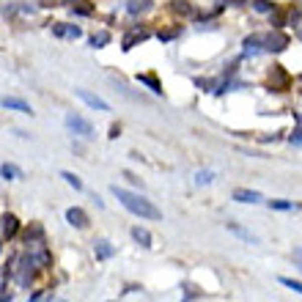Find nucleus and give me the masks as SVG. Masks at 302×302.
Listing matches in <instances>:
<instances>
[{
  "label": "nucleus",
  "mask_w": 302,
  "mask_h": 302,
  "mask_svg": "<svg viewBox=\"0 0 302 302\" xmlns=\"http://www.w3.org/2000/svg\"><path fill=\"white\" fill-rule=\"evenodd\" d=\"M50 302H63V299H50Z\"/></svg>",
  "instance_id": "nucleus-16"
},
{
  "label": "nucleus",
  "mask_w": 302,
  "mask_h": 302,
  "mask_svg": "<svg viewBox=\"0 0 302 302\" xmlns=\"http://www.w3.org/2000/svg\"><path fill=\"white\" fill-rule=\"evenodd\" d=\"M132 239H135L137 245H143V247H151V234H148L146 228H140V225L132 228Z\"/></svg>",
  "instance_id": "nucleus-7"
},
{
  "label": "nucleus",
  "mask_w": 302,
  "mask_h": 302,
  "mask_svg": "<svg viewBox=\"0 0 302 302\" xmlns=\"http://www.w3.org/2000/svg\"><path fill=\"white\" fill-rule=\"evenodd\" d=\"M110 193H113L115 198L124 203V209H129L132 214H137V217H143V220H162V212H160V209H157L148 198H143V195L129 193V190L118 187V184H113V187H110Z\"/></svg>",
  "instance_id": "nucleus-1"
},
{
  "label": "nucleus",
  "mask_w": 302,
  "mask_h": 302,
  "mask_svg": "<svg viewBox=\"0 0 302 302\" xmlns=\"http://www.w3.org/2000/svg\"><path fill=\"white\" fill-rule=\"evenodd\" d=\"M280 283H283L286 288H291V291L302 294V283H299V280H294V277H280Z\"/></svg>",
  "instance_id": "nucleus-12"
},
{
  "label": "nucleus",
  "mask_w": 302,
  "mask_h": 302,
  "mask_svg": "<svg viewBox=\"0 0 302 302\" xmlns=\"http://www.w3.org/2000/svg\"><path fill=\"white\" fill-rule=\"evenodd\" d=\"M61 176H63V179H66V184H72V187H74V190H83V182H80V179H77V176H74V173H72V171H63V173H61Z\"/></svg>",
  "instance_id": "nucleus-11"
},
{
  "label": "nucleus",
  "mask_w": 302,
  "mask_h": 302,
  "mask_svg": "<svg viewBox=\"0 0 302 302\" xmlns=\"http://www.w3.org/2000/svg\"><path fill=\"white\" fill-rule=\"evenodd\" d=\"M228 231H231V234H236L239 239H245V242H258L253 234H247V231H245V228H239L236 223H228Z\"/></svg>",
  "instance_id": "nucleus-8"
},
{
  "label": "nucleus",
  "mask_w": 302,
  "mask_h": 302,
  "mask_svg": "<svg viewBox=\"0 0 302 302\" xmlns=\"http://www.w3.org/2000/svg\"><path fill=\"white\" fill-rule=\"evenodd\" d=\"M14 176H20V171L14 165H3V179H14Z\"/></svg>",
  "instance_id": "nucleus-14"
},
{
  "label": "nucleus",
  "mask_w": 302,
  "mask_h": 302,
  "mask_svg": "<svg viewBox=\"0 0 302 302\" xmlns=\"http://www.w3.org/2000/svg\"><path fill=\"white\" fill-rule=\"evenodd\" d=\"M3 107H9V110H22V113H31V107H28L25 102H20V99H6V102H3Z\"/></svg>",
  "instance_id": "nucleus-10"
},
{
  "label": "nucleus",
  "mask_w": 302,
  "mask_h": 302,
  "mask_svg": "<svg viewBox=\"0 0 302 302\" xmlns=\"http://www.w3.org/2000/svg\"><path fill=\"white\" fill-rule=\"evenodd\" d=\"M17 231H20L17 217H14V214H3V239H14Z\"/></svg>",
  "instance_id": "nucleus-5"
},
{
  "label": "nucleus",
  "mask_w": 302,
  "mask_h": 302,
  "mask_svg": "<svg viewBox=\"0 0 302 302\" xmlns=\"http://www.w3.org/2000/svg\"><path fill=\"white\" fill-rule=\"evenodd\" d=\"M209 182H212V173H209V171H206V173L201 171L198 176H195V184H209Z\"/></svg>",
  "instance_id": "nucleus-15"
},
{
  "label": "nucleus",
  "mask_w": 302,
  "mask_h": 302,
  "mask_svg": "<svg viewBox=\"0 0 302 302\" xmlns=\"http://www.w3.org/2000/svg\"><path fill=\"white\" fill-rule=\"evenodd\" d=\"M66 126L80 137H94V126H91L85 118H80V115H66Z\"/></svg>",
  "instance_id": "nucleus-2"
},
{
  "label": "nucleus",
  "mask_w": 302,
  "mask_h": 302,
  "mask_svg": "<svg viewBox=\"0 0 302 302\" xmlns=\"http://www.w3.org/2000/svg\"><path fill=\"white\" fill-rule=\"evenodd\" d=\"M66 220L74 225V228H88V214L83 212L80 206H72V209H66Z\"/></svg>",
  "instance_id": "nucleus-3"
},
{
  "label": "nucleus",
  "mask_w": 302,
  "mask_h": 302,
  "mask_svg": "<svg viewBox=\"0 0 302 302\" xmlns=\"http://www.w3.org/2000/svg\"><path fill=\"white\" fill-rule=\"evenodd\" d=\"M77 96H80V99H83L85 104H88V107H94V110H110L107 102H102L99 96H91L88 91H77Z\"/></svg>",
  "instance_id": "nucleus-6"
},
{
  "label": "nucleus",
  "mask_w": 302,
  "mask_h": 302,
  "mask_svg": "<svg viewBox=\"0 0 302 302\" xmlns=\"http://www.w3.org/2000/svg\"><path fill=\"white\" fill-rule=\"evenodd\" d=\"M269 206L272 209H280V212H288V209H294V203L291 201H269Z\"/></svg>",
  "instance_id": "nucleus-13"
},
{
  "label": "nucleus",
  "mask_w": 302,
  "mask_h": 302,
  "mask_svg": "<svg viewBox=\"0 0 302 302\" xmlns=\"http://www.w3.org/2000/svg\"><path fill=\"white\" fill-rule=\"evenodd\" d=\"M234 201H239V203H261V201H264V195H261L258 190H234Z\"/></svg>",
  "instance_id": "nucleus-4"
},
{
  "label": "nucleus",
  "mask_w": 302,
  "mask_h": 302,
  "mask_svg": "<svg viewBox=\"0 0 302 302\" xmlns=\"http://www.w3.org/2000/svg\"><path fill=\"white\" fill-rule=\"evenodd\" d=\"M115 250L110 247V242H96V258H110Z\"/></svg>",
  "instance_id": "nucleus-9"
}]
</instances>
